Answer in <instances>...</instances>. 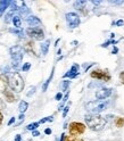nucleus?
<instances>
[{"mask_svg":"<svg viewBox=\"0 0 124 141\" xmlns=\"http://www.w3.org/2000/svg\"><path fill=\"white\" fill-rule=\"evenodd\" d=\"M84 120L87 125L93 131H100L105 127L107 121L105 120V117L99 114H88L84 116Z\"/></svg>","mask_w":124,"mask_h":141,"instance_id":"nucleus-1","label":"nucleus"},{"mask_svg":"<svg viewBox=\"0 0 124 141\" xmlns=\"http://www.w3.org/2000/svg\"><path fill=\"white\" fill-rule=\"evenodd\" d=\"M7 80H8V85L15 92H21L24 89V81H23V77L19 75V73L17 72L12 73Z\"/></svg>","mask_w":124,"mask_h":141,"instance_id":"nucleus-2","label":"nucleus"},{"mask_svg":"<svg viewBox=\"0 0 124 141\" xmlns=\"http://www.w3.org/2000/svg\"><path fill=\"white\" fill-rule=\"evenodd\" d=\"M108 107V101L105 100H93L85 105V108L91 114H99Z\"/></svg>","mask_w":124,"mask_h":141,"instance_id":"nucleus-3","label":"nucleus"},{"mask_svg":"<svg viewBox=\"0 0 124 141\" xmlns=\"http://www.w3.org/2000/svg\"><path fill=\"white\" fill-rule=\"evenodd\" d=\"M9 52H10V57H12V60H13L12 66L15 69H17L22 59H23V50H22V48L19 45H14V47L10 48Z\"/></svg>","mask_w":124,"mask_h":141,"instance_id":"nucleus-4","label":"nucleus"},{"mask_svg":"<svg viewBox=\"0 0 124 141\" xmlns=\"http://www.w3.org/2000/svg\"><path fill=\"white\" fill-rule=\"evenodd\" d=\"M26 34H28L30 38L34 39V40H43L44 39V33L40 27H29L26 30Z\"/></svg>","mask_w":124,"mask_h":141,"instance_id":"nucleus-5","label":"nucleus"},{"mask_svg":"<svg viewBox=\"0 0 124 141\" xmlns=\"http://www.w3.org/2000/svg\"><path fill=\"white\" fill-rule=\"evenodd\" d=\"M84 131H85V126L82 123L73 122L69 124V134H71L72 136L80 135V134L84 133Z\"/></svg>","mask_w":124,"mask_h":141,"instance_id":"nucleus-6","label":"nucleus"},{"mask_svg":"<svg viewBox=\"0 0 124 141\" xmlns=\"http://www.w3.org/2000/svg\"><path fill=\"white\" fill-rule=\"evenodd\" d=\"M65 17H66V22L71 29H75V27H78L79 25H80L81 20H80V16H79L78 14L67 13L66 15H65Z\"/></svg>","mask_w":124,"mask_h":141,"instance_id":"nucleus-7","label":"nucleus"},{"mask_svg":"<svg viewBox=\"0 0 124 141\" xmlns=\"http://www.w3.org/2000/svg\"><path fill=\"white\" fill-rule=\"evenodd\" d=\"M91 77L101 80V81H109L110 80V75L108 74L107 72H104V70H100V69L93 70V72L91 73Z\"/></svg>","mask_w":124,"mask_h":141,"instance_id":"nucleus-8","label":"nucleus"},{"mask_svg":"<svg viewBox=\"0 0 124 141\" xmlns=\"http://www.w3.org/2000/svg\"><path fill=\"white\" fill-rule=\"evenodd\" d=\"M112 95V89L110 88H101L99 90H97L96 92V98L98 100H105L106 98H108Z\"/></svg>","mask_w":124,"mask_h":141,"instance_id":"nucleus-9","label":"nucleus"},{"mask_svg":"<svg viewBox=\"0 0 124 141\" xmlns=\"http://www.w3.org/2000/svg\"><path fill=\"white\" fill-rule=\"evenodd\" d=\"M26 23H28L30 26L32 27H37L38 25L41 24V20L37 17V16H33V15H30L26 17Z\"/></svg>","mask_w":124,"mask_h":141,"instance_id":"nucleus-10","label":"nucleus"},{"mask_svg":"<svg viewBox=\"0 0 124 141\" xmlns=\"http://www.w3.org/2000/svg\"><path fill=\"white\" fill-rule=\"evenodd\" d=\"M10 4H12V1H9V0H1L0 1V17L3 16V14L5 13L6 9L10 6Z\"/></svg>","mask_w":124,"mask_h":141,"instance_id":"nucleus-11","label":"nucleus"},{"mask_svg":"<svg viewBox=\"0 0 124 141\" xmlns=\"http://www.w3.org/2000/svg\"><path fill=\"white\" fill-rule=\"evenodd\" d=\"M49 45H50V40H46L44 42L41 43V45H40V49H41V54L43 55V56H46V55L48 54Z\"/></svg>","mask_w":124,"mask_h":141,"instance_id":"nucleus-12","label":"nucleus"},{"mask_svg":"<svg viewBox=\"0 0 124 141\" xmlns=\"http://www.w3.org/2000/svg\"><path fill=\"white\" fill-rule=\"evenodd\" d=\"M7 85H8V80L5 76H1L0 75V91L1 92H5L7 90Z\"/></svg>","mask_w":124,"mask_h":141,"instance_id":"nucleus-13","label":"nucleus"},{"mask_svg":"<svg viewBox=\"0 0 124 141\" xmlns=\"http://www.w3.org/2000/svg\"><path fill=\"white\" fill-rule=\"evenodd\" d=\"M4 96H5V99L7 100L8 102H14L15 100H16V98H15L14 93H13L10 90H6L5 92H4Z\"/></svg>","mask_w":124,"mask_h":141,"instance_id":"nucleus-14","label":"nucleus"},{"mask_svg":"<svg viewBox=\"0 0 124 141\" xmlns=\"http://www.w3.org/2000/svg\"><path fill=\"white\" fill-rule=\"evenodd\" d=\"M87 5V1L85 0H79V1H74L73 6L75 9H79V10H81V9L84 8V6Z\"/></svg>","mask_w":124,"mask_h":141,"instance_id":"nucleus-15","label":"nucleus"},{"mask_svg":"<svg viewBox=\"0 0 124 141\" xmlns=\"http://www.w3.org/2000/svg\"><path fill=\"white\" fill-rule=\"evenodd\" d=\"M29 108V104L26 101H24V100H22L21 102H19V106H18V110L21 114H24L26 110H28Z\"/></svg>","mask_w":124,"mask_h":141,"instance_id":"nucleus-16","label":"nucleus"},{"mask_svg":"<svg viewBox=\"0 0 124 141\" xmlns=\"http://www.w3.org/2000/svg\"><path fill=\"white\" fill-rule=\"evenodd\" d=\"M13 23H14V26L16 27V29H21V25H22V20H21V17H19V15H14V17H13Z\"/></svg>","mask_w":124,"mask_h":141,"instance_id":"nucleus-17","label":"nucleus"},{"mask_svg":"<svg viewBox=\"0 0 124 141\" xmlns=\"http://www.w3.org/2000/svg\"><path fill=\"white\" fill-rule=\"evenodd\" d=\"M53 76H54V68H53V70H51V74H50V76L48 77V80H47V81L43 83V85H42V91H43V92H46V91H47V89H48V85H49V83H50V81H51V80H53Z\"/></svg>","mask_w":124,"mask_h":141,"instance_id":"nucleus-18","label":"nucleus"},{"mask_svg":"<svg viewBox=\"0 0 124 141\" xmlns=\"http://www.w3.org/2000/svg\"><path fill=\"white\" fill-rule=\"evenodd\" d=\"M18 11H19V15H28V14L30 13V9H29L28 7H26V5L24 4L23 6L18 9Z\"/></svg>","mask_w":124,"mask_h":141,"instance_id":"nucleus-19","label":"nucleus"},{"mask_svg":"<svg viewBox=\"0 0 124 141\" xmlns=\"http://www.w3.org/2000/svg\"><path fill=\"white\" fill-rule=\"evenodd\" d=\"M14 13H15L14 10H10L9 13H7V15L5 16V22L7 23V24L13 20V17H14Z\"/></svg>","mask_w":124,"mask_h":141,"instance_id":"nucleus-20","label":"nucleus"},{"mask_svg":"<svg viewBox=\"0 0 124 141\" xmlns=\"http://www.w3.org/2000/svg\"><path fill=\"white\" fill-rule=\"evenodd\" d=\"M9 32H12V33L17 34L18 36H23V35H24V32L22 31L21 29H9Z\"/></svg>","mask_w":124,"mask_h":141,"instance_id":"nucleus-21","label":"nucleus"},{"mask_svg":"<svg viewBox=\"0 0 124 141\" xmlns=\"http://www.w3.org/2000/svg\"><path fill=\"white\" fill-rule=\"evenodd\" d=\"M69 84H71V81H68V80H65V81H63L62 84H60V86H62V90L63 91H66L67 88L69 86Z\"/></svg>","mask_w":124,"mask_h":141,"instance_id":"nucleus-22","label":"nucleus"},{"mask_svg":"<svg viewBox=\"0 0 124 141\" xmlns=\"http://www.w3.org/2000/svg\"><path fill=\"white\" fill-rule=\"evenodd\" d=\"M39 126V123L38 122H34V123H31V124H29L28 126H26V129L29 130V131H34L37 127Z\"/></svg>","mask_w":124,"mask_h":141,"instance_id":"nucleus-23","label":"nucleus"},{"mask_svg":"<svg viewBox=\"0 0 124 141\" xmlns=\"http://www.w3.org/2000/svg\"><path fill=\"white\" fill-rule=\"evenodd\" d=\"M68 96H69V93L67 92L66 95H65V97L62 99V102H60L59 107H58V110H62V109H63V107H64V105H65V102H66V100L68 99Z\"/></svg>","mask_w":124,"mask_h":141,"instance_id":"nucleus-24","label":"nucleus"},{"mask_svg":"<svg viewBox=\"0 0 124 141\" xmlns=\"http://www.w3.org/2000/svg\"><path fill=\"white\" fill-rule=\"evenodd\" d=\"M25 50H26V51L32 52V54H34V51H33V42H28V43H26Z\"/></svg>","mask_w":124,"mask_h":141,"instance_id":"nucleus-25","label":"nucleus"},{"mask_svg":"<svg viewBox=\"0 0 124 141\" xmlns=\"http://www.w3.org/2000/svg\"><path fill=\"white\" fill-rule=\"evenodd\" d=\"M79 68H80V66H79L78 64H74V65L71 67V69H69V70H71L73 74H79Z\"/></svg>","mask_w":124,"mask_h":141,"instance_id":"nucleus-26","label":"nucleus"},{"mask_svg":"<svg viewBox=\"0 0 124 141\" xmlns=\"http://www.w3.org/2000/svg\"><path fill=\"white\" fill-rule=\"evenodd\" d=\"M35 90H37V88H35L34 85H33V86H30V89H29V91H28V93H26V96H28V97H31L32 95H34V93H35Z\"/></svg>","mask_w":124,"mask_h":141,"instance_id":"nucleus-27","label":"nucleus"},{"mask_svg":"<svg viewBox=\"0 0 124 141\" xmlns=\"http://www.w3.org/2000/svg\"><path fill=\"white\" fill-rule=\"evenodd\" d=\"M65 141H83V140L75 138V136H65Z\"/></svg>","mask_w":124,"mask_h":141,"instance_id":"nucleus-28","label":"nucleus"},{"mask_svg":"<svg viewBox=\"0 0 124 141\" xmlns=\"http://www.w3.org/2000/svg\"><path fill=\"white\" fill-rule=\"evenodd\" d=\"M30 68H31V64L30 63H25L23 66H22V70H23V72H28Z\"/></svg>","mask_w":124,"mask_h":141,"instance_id":"nucleus-29","label":"nucleus"},{"mask_svg":"<svg viewBox=\"0 0 124 141\" xmlns=\"http://www.w3.org/2000/svg\"><path fill=\"white\" fill-rule=\"evenodd\" d=\"M124 125V118H117L116 120V126H118V127H121V126H123Z\"/></svg>","mask_w":124,"mask_h":141,"instance_id":"nucleus-30","label":"nucleus"},{"mask_svg":"<svg viewBox=\"0 0 124 141\" xmlns=\"http://www.w3.org/2000/svg\"><path fill=\"white\" fill-rule=\"evenodd\" d=\"M48 121H50V122H51V121H53V116H50V117H44V118H42V120H40L38 123H39V124H42V123H46V122H48Z\"/></svg>","mask_w":124,"mask_h":141,"instance_id":"nucleus-31","label":"nucleus"},{"mask_svg":"<svg viewBox=\"0 0 124 141\" xmlns=\"http://www.w3.org/2000/svg\"><path fill=\"white\" fill-rule=\"evenodd\" d=\"M68 110H69V106H66L64 108V110H63V117H66V115H67V113H68Z\"/></svg>","mask_w":124,"mask_h":141,"instance_id":"nucleus-32","label":"nucleus"},{"mask_svg":"<svg viewBox=\"0 0 124 141\" xmlns=\"http://www.w3.org/2000/svg\"><path fill=\"white\" fill-rule=\"evenodd\" d=\"M114 25H116V26H122V25H124V20L123 19H118L116 23H114Z\"/></svg>","mask_w":124,"mask_h":141,"instance_id":"nucleus-33","label":"nucleus"},{"mask_svg":"<svg viewBox=\"0 0 124 141\" xmlns=\"http://www.w3.org/2000/svg\"><path fill=\"white\" fill-rule=\"evenodd\" d=\"M55 99L57 100V101H59V100H62V99H63V95H62V93H60V92H58L57 95H56Z\"/></svg>","mask_w":124,"mask_h":141,"instance_id":"nucleus-34","label":"nucleus"},{"mask_svg":"<svg viewBox=\"0 0 124 141\" xmlns=\"http://www.w3.org/2000/svg\"><path fill=\"white\" fill-rule=\"evenodd\" d=\"M1 72L4 73V74H6V73L9 72V66H5V67L1 68Z\"/></svg>","mask_w":124,"mask_h":141,"instance_id":"nucleus-35","label":"nucleus"},{"mask_svg":"<svg viewBox=\"0 0 124 141\" xmlns=\"http://www.w3.org/2000/svg\"><path fill=\"white\" fill-rule=\"evenodd\" d=\"M123 2L124 1H122V0H121V1H115V0L113 1V0H112V1H109V4H112V5H121V4H123Z\"/></svg>","mask_w":124,"mask_h":141,"instance_id":"nucleus-36","label":"nucleus"},{"mask_svg":"<svg viewBox=\"0 0 124 141\" xmlns=\"http://www.w3.org/2000/svg\"><path fill=\"white\" fill-rule=\"evenodd\" d=\"M119 80H121V82L124 84V72H121V74H119Z\"/></svg>","mask_w":124,"mask_h":141,"instance_id":"nucleus-37","label":"nucleus"},{"mask_svg":"<svg viewBox=\"0 0 124 141\" xmlns=\"http://www.w3.org/2000/svg\"><path fill=\"white\" fill-rule=\"evenodd\" d=\"M91 4H92V5H94V6H99V5H101L103 2H101V1H96V0H92Z\"/></svg>","mask_w":124,"mask_h":141,"instance_id":"nucleus-38","label":"nucleus"},{"mask_svg":"<svg viewBox=\"0 0 124 141\" xmlns=\"http://www.w3.org/2000/svg\"><path fill=\"white\" fill-rule=\"evenodd\" d=\"M109 44H110V41H106V42H104L103 44H101V47H103V48H107Z\"/></svg>","mask_w":124,"mask_h":141,"instance_id":"nucleus-39","label":"nucleus"},{"mask_svg":"<svg viewBox=\"0 0 124 141\" xmlns=\"http://www.w3.org/2000/svg\"><path fill=\"white\" fill-rule=\"evenodd\" d=\"M32 135L33 136H39L40 135V132L37 131V130H34V131H32Z\"/></svg>","mask_w":124,"mask_h":141,"instance_id":"nucleus-40","label":"nucleus"},{"mask_svg":"<svg viewBox=\"0 0 124 141\" xmlns=\"http://www.w3.org/2000/svg\"><path fill=\"white\" fill-rule=\"evenodd\" d=\"M24 117H25V116H24V114H21V115L18 116V120H19V123H22L24 121Z\"/></svg>","mask_w":124,"mask_h":141,"instance_id":"nucleus-41","label":"nucleus"},{"mask_svg":"<svg viewBox=\"0 0 124 141\" xmlns=\"http://www.w3.org/2000/svg\"><path fill=\"white\" fill-rule=\"evenodd\" d=\"M14 123H15V117H12V118L9 120V122H8V125L10 126V125H12V124H14Z\"/></svg>","mask_w":124,"mask_h":141,"instance_id":"nucleus-42","label":"nucleus"},{"mask_svg":"<svg viewBox=\"0 0 124 141\" xmlns=\"http://www.w3.org/2000/svg\"><path fill=\"white\" fill-rule=\"evenodd\" d=\"M117 52H118V48H117V47H114V48H113L112 54H113V55H115V54H117Z\"/></svg>","mask_w":124,"mask_h":141,"instance_id":"nucleus-43","label":"nucleus"},{"mask_svg":"<svg viewBox=\"0 0 124 141\" xmlns=\"http://www.w3.org/2000/svg\"><path fill=\"white\" fill-rule=\"evenodd\" d=\"M15 141H22V138H21V135H19V134H17V135L15 136Z\"/></svg>","mask_w":124,"mask_h":141,"instance_id":"nucleus-44","label":"nucleus"},{"mask_svg":"<svg viewBox=\"0 0 124 141\" xmlns=\"http://www.w3.org/2000/svg\"><path fill=\"white\" fill-rule=\"evenodd\" d=\"M51 132H53V131H51V129H46V130H44V133H46V134H51Z\"/></svg>","mask_w":124,"mask_h":141,"instance_id":"nucleus-45","label":"nucleus"},{"mask_svg":"<svg viewBox=\"0 0 124 141\" xmlns=\"http://www.w3.org/2000/svg\"><path fill=\"white\" fill-rule=\"evenodd\" d=\"M3 120H4V116H3V114H1V111H0V125L3 123Z\"/></svg>","mask_w":124,"mask_h":141,"instance_id":"nucleus-46","label":"nucleus"},{"mask_svg":"<svg viewBox=\"0 0 124 141\" xmlns=\"http://www.w3.org/2000/svg\"><path fill=\"white\" fill-rule=\"evenodd\" d=\"M64 140H65V134L63 133L62 135H60V140H59V141H64Z\"/></svg>","mask_w":124,"mask_h":141,"instance_id":"nucleus-47","label":"nucleus"},{"mask_svg":"<svg viewBox=\"0 0 124 141\" xmlns=\"http://www.w3.org/2000/svg\"><path fill=\"white\" fill-rule=\"evenodd\" d=\"M78 41H73V42H72V44H73V45H76V44H78Z\"/></svg>","mask_w":124,"mask_h":141,"instance_id":"nucleus-48","label":"nucleus"},{"mask_svg":"<svg viewBox=\"0 0 124 141\" xmlns=\"http://www.w3.org/2000/svg\"><path fill=\"white\" fill-rule=\"evenodd\" d=\"M0 107H3V108L5 107V105H4V102H3V101H0Z\"/></svg>","mask_w":124,"mask_h":141,"instance_id":"nucleus-49","label":"nucleus"}]
</instances>
